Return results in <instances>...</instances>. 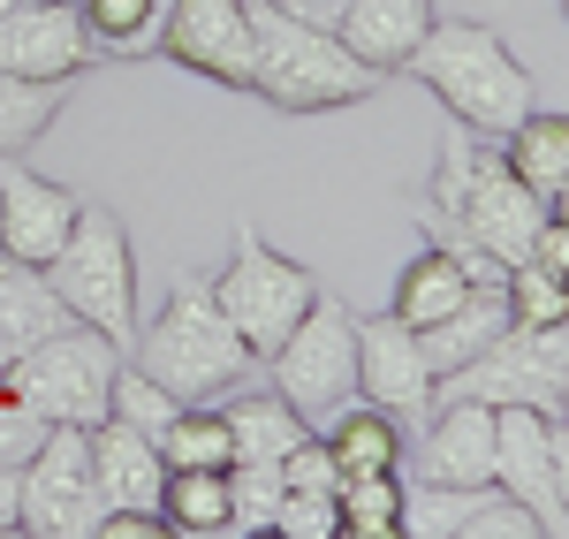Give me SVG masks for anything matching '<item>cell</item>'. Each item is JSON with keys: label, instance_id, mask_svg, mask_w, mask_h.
Returning <instances> with one entry per match:
<instances>
[{"label": "cell", "instance_id": "1", "mask_svg": "<svg viewBox=\"0 0 569 539\" xmlns=\"http://www.w3.org/2000/svg\"><path fill=\"white\" fill-rule=\"evenodd\" d=\"M539 221H547V206L501 168V152H493L486 137L456 130L440 144V168H433V182H426V228H433V243H448L479 281H501V267L531 259Z\"/></svg>", "mask_w": 569, "mask_h": 539}, {"label": "cell", "instance_id": "2", "mask_svg": "<svg viewBox=\"0 0 569 539\" xmlns=\"http://www.w3.org/2000/svg\"><path fill=\"white\" fill-rule=\"evenodd\" d=\"M402 69H410V77H418V84L456 114V130H471V137H509L531 107H539L525 61L509 53V39H501L493 23L433 16V23H426V39L410 46V61H402Z\"/></svg>", "mask_w": 569, "mask_h": 539}, {"label": "cell", "instance_id": "3", "mask_svg": "<svg viewBox=\"0 0 569 539\" xmlns=\"http://www.w3.org/2000/svg\"><path fill=\"white\" fill-rule=\"evenodd\" d=\"M137 372H152L176 403H220L228 388H243L259 358L243 350V335L228 327V312L213 305V281L206 273H176L160 312L130 335Z\"/></svg>", "mask_w": 569, "mask_h": 539}, {"label": "cell", "instance_id": "4", "mask_svg": "<svg viewBox=\"0 0 569 539\" xmlns=\"http://www.w3.org/2000/svg\"><path fill=\"white\" fill-rule=\"evenodd\" d=\"M251 8V91L281 114H335L380 91V69H365L350 46L319 23H297L273 0H243Z\"/></svg>", "mask_w": 569, "mask_h": 539}, {"label": "cell", "instance_id": "5", "mask_svg": "<svg viewBox=\"0 0 569 539\" xmlns=\"http://www.w3.org/2000/svg\"><path fill=\"white\" fill-rule=\"evenodd\" d=\"M114 365H122V342L84 327V319H69L46 342H31L23 358L0 365V388L23 410H39L46 426H99L107 418V388H114Z\"/></svg>", "mask_w": 569, "mask_h": 539}, {"label": "cell", "instance_id": "6", "mask_svg": "<svg viewBox=\"0 0 569 539\" xmlns=\"http://www.w3.org/2000/svg\"><path fill=\"white\" fill-rule=\"evenodd\" d=\"M53 297L69 305V319H84L99 335H114L130 350L137 335V259H130V228L114 221L107 206H77V228L61 236V251L46 259Z\"/></svg>", "mask_w": 569, "mask_h": 539}, {"label": "cell", "instance_id": "7", "mask_svg": "<svg viewBox=\"0 0 569 539\" xmlns=\"http://www.w3.org/2000/svg\"><path fill=\"white\" fill-rule=\"evenodd\" d=\"M440 396H471V403H531V410H562L569 403V319L562 327H501L479 358H463L456 372L433 380Z\"/></svg>", "mask_w": 569, "mask_h": 539}, {"label": "cell", "instance_id": "8", "mask_svg": "<svg viewBox=\"0 0 569 539\" xmlns=\"http://www.w3.org/2000/svg\"><path fill=\"white\" fill-rule=\"evenodd\" d=\"M206 281H213V305L228 312V327L243 335V350H251V358H266V350H273V342L311 312V297H319V281H311L297 259H281L251 221L236 228L228 267L206 273Z\"/></svg>", "mask_w": 569, "mask_h": 539}, {"label": "cell", "instance_id": "9", "mask_svg": "<svg viewBox=\"0 0 569 539\" xmlns=\"http://www.w3.org/2000/svg\"><path fill=\"white\" fill-rule=\"evenodd\" d=\"M99 479H91L84 426H46L39 449L16 463V532L31 539H91L99 532Z\"/></svg>", "mask_w": 569, "mask_h": 539}, {"label": "cell", "instance_id": "10", "mask_svg": "<svg viewBox=\"0 0 569 539\" xmlns=\"http://www.w3.org/2000/svg\"><path fill=\"white\" fill-rule=\"evenodd\" d=\"M266 388H281L289 403L305 410V418H327L335 403H350L357 396V312L350 305H335L327 289L311 297V312L266 350Z\"/></svg>", "mask_w": 569, "mask_h": 539}, {"label": "cell", "instance_id": "11", "mask_svg": "<svg viewBox=\"0 0 569 539\" xmlns=\"http://www.w3.org/2000/svg\"><path fill=\"white\" fill-rule=\"evenodd\" d=\"M493 487H501L509 501H525L547 539L569 532V433H562V410H531V403L493 410Z\"/></svg>", "mask_w": 569, "mask_h": 539}, {"label": "cell", "instance_id": "12", "mask_svg": "<svg viewBox=\"0 0 569 539\" xmlns=\"http://www.w3.org/2000/svg\"><path fill=\"white\" fill-rule=\"evenodd\" d=\"M152 46H160L176 69H190V77L251 91V8H243V0H168Z\"/></svg>", "mask_w": 569, "mask_h": 539}, {"label": "cell", "instance_id": "13", "mask_svg": "<svg viewBox=\"0 0 569 539\" xmlns=\"http://www.w3.org/2000/svg\"><path fill=\"white\" fill-rule=\"evenodd\" d=\"M357 396L395 410V418H426L433 410V365L418 350V327H402L395 312L357 319Z\"/></svg>", "mask_w": 569, "mask_h": 539}, {"label": "cell", "instance_id": "14", "mask_svg": "<svg viewBox=\"0 0 569 539\" xmlns=\"http://www.w3.org/2000/svg\"><path fill=\"white\" fill-rule=\"evenodd\" d=\"M402 539H539V517L525 501H509L493 479L426 487V495H402Z\"/></svg>", "mask_w": 569, "mask_h": 539}, {"label": "cell", "instance_id": "15", "mask_svg": "<svg viewBox=\"0 0 569 539\" xmlns=\"http://www.w3.org/2000/svg\"><path fill=\"white\" fill-rule=\"evenodd\" d=\"M91 39L69 0H0V69L16 77H84Z\"/></svg>", "mask_w": 569, "mask_h": 539}, {"label": "cell", "instance_id": "16", "mask_svg": "<svg viewBox=\"0 0 569 539\" xmlns=\"http://www.w3.org/2000/svg\"><path fill=\"white\" fill-rule=\"evenodd\" d=\"M77 190L69 182H46L23 168V152L16 160H0V251L8 259H31V267H46L53 251H61V236L77 228Z\"/></svg>", "mask_w": 569, "mask_h": 539}, {"label": "cell", "instance_id": "17", "mask_svg": "<svg viewBox=\"0 0 569 539\" xmlns=\"http://www.w3.org/2000/svg\"><path fill=\"white\" fill-rule=\"evenodd\" d=\"M418 479L426 487H486L493 479V403L440 396L433 426L418 441Z\"/></svg>", "mask_w": 569, "mask_h": 539}, {"label": "cell", "instance_id": "18", "mask_svg": "<svg viewBox=\"0 0 569 539\" xmlns=\"http://www.w3.org/2000/svg\"><path fill=\"white\" fill-rule=\"evenodd\" d=\"M84 441H91V479H99L107 509H114V501L160 509V487H168V456H160V441H144V433L114 426V418L84 426Z\"/></svg>", "mask_w": 569, "mask_h": 539}, {"label": "cell", "instance_id": "19", "mask_svg": "<svg viewBox=\"0 0 569 539\" xmlns=\"http://www.w3.org/2000/svg\"><path fill=\"white\" fill-rule=\"evenodd\" d=\"M426 23H433V0H350L342 23H335V39L350 46L365 69L395 77L410 61V46L426 39Z\"/></svg>", "mask_w": 569, "mask_h": 539}, {"label": "cell", "instance_id": "20", "mask_svg": "<svg viewBox=\"0 0 569 539\" xmlns=\"http://www.w3.org/2000/svg\"><path fill=\"white\" fill-rule=\"evenodd\" d=\"M501 168L525 182L547 213H562V198H569V114H555V107H531L525 122L501 137Z\"/></svg>", "mask_w": 569, "mask_h": 539}, {"label": "cell", "instance_id": "21", "mask_svg": "<svg viewBox=\"0 0 569 539\" xmlns=\"http://www.w3.org/2000/svg\"><path fill=\"white\" fill-rule=\"evenodd\" d=\"M220 418H228V449L236 456H266V463H281V456L311 433V418L289 403L281 388H251V380L220 396ZM236 456H228V463H236Z\"/></svg>", "mask_w": 569, "mask_h": 539}, {"label": "cell", "instance_id": "22", "mask_svg": "<svg viewBox=\"0 0 569 539\" xmlns=\"http://www.w3.org/2000/svg\"><path fill=\"white\" fill-rule=\"evenodd\" d=\"M53 327H69V305L53 297L46 267H31V259H8V251H0V365L23 358L31 342H46Z\"/></svg>", "mask_w": 569, "mask_h": 539}, {"label": "cell", "instance_id": "23", "mask_svg": "<svg viewBox=\"0 0 569 539\" xmlns=\"http://www.w3.org/2000/svg\"><path fill=\"white\" fill-rule=\"evenodd\" d=\"M471 289H479V273L463 267L448 243H418V259L395 273V305L388 312L402 319V327H433V319H448Z\"/></svg>", "mask_w": 569, "mask_h": 539}, {"label": "cell", "instance_id": "24", "mask_svg": "<svg viewBox=\"0 0 569 539\" xmlns=\"http://www.w3.org/2000/svg\"><path fill=\"white\" fill-rule=\"evenodd\" d=\"M327 456H335V471L350 479V471H395L402 463V426H395V410L380 403H365V396H350V403H335L327 410Z\"/></svg>", "mask_w": 569, "mask_h": 539}, {"label": "cell", "instance_id": "25", "mask_svg": "<svg viewBox=\"0 0 569 539\" xmlns=\"http://www.w3.org/2000/svg\"><path fill=\"white\" fill-rule=\"evenodd\" d=\"M509 327V305H501V281H479L463 305L448 319H433V327H418V350H426V365H433V380L440 372H456L463 358H479L486 342Z\"/></svg>", "mask_w": 569, "mask_h": 539}, {"label": "cell", "instance_id": "26", "mask_svg": "<svg viewBox=\"0 0 569 539\" xmlns=\"http://www.w3.org/2000/svg\"><path fill=\"white\" fill-rule=\"evenodd\" d=\"M69 91H77V77H16V69H0V160L31 152L53 130V114L69 107Z\"/></svg>", "mask_w": 569, "mask_h": 539}, {"label": "cell", "instance_id": "27", "mask_svg": "<svg viewBox=\"0 0 569 539\" xmlns=\"http://www.w3.org/2000/svg\"><path fill=\"white\" fill-rule=\"evenodd\" d=\"M335 501H342V539H402V479L395 471H350Z\"/></svg>", "mask_w": 569, "mask_h": 539}, {"label": "cell", "instance_id": "28", "mask_svg": "<svg viewBox=\"0 0 569 539\" xmlns=\"http://www.w3.org/2000/svg\"><path fill=\"white\" fill-rule=\"evenodd\" d=\"M160 456H168V471H228V418L220 403H182L168 418V433H160Z\"/></svg>", "mask_w": 569, "mask_h": 539}, {"label": "cell", "instance_id": "29", "mask_svg": "<svg viewBox=\"0 0 569 539\" xmlns=\"http://www.w3.org/2000/svg\"><path fill=\"white\" fill-rule=\"evenodd\" d=\"M160 517H168V532H228V471H168Z\"/></svg>", "mask_w": 569, "mask_h": 539}, {"label": "cell", "instance_id": "30", "mask_svg": "<svg viewBox=\"0 0 569 539\" xmlns=\"http://www.w3.org/2000/svg\"><path fill=\"white\" fill-rule=\"evenodd\" d=\"M69 8H77V23H84L91 53H144L168 0H69Z\"/></svg>", "mask_w": 569, "mask_h": 539}, {"label": "cell", "instance_id": "31", "mask_svg": "<svg viewBox=\"0 0 569 539\" xmlns=\"http://www.w3.org/2000/svg\"><path fill=\"white\" fill-rule=\"evenodd\" d=\"M273 509H281V463L236 456L228 463V532H273Z\"/></svg>", "mask_w": 569, "mask_h": 539}, {"label": "cell", "instance_id": "32", "mask_svg": "<svg viewBox=\"0 0 569 539\" xmlns=\"http://www.w3.org/2000/svg\"><path fill=\"white\" fill-rule=\"evenodd\" d=\"M501 305H509L517 327H562L569 289H562V273H547L539 259H517V267H501Z\"/></svg>", "mask_w": 569, "mask_h": 539}, {"label": "cell", "instance_id": "33", "mask_svg": "<svg viewBox=\"0 0 569 539\" xmlns=\"http://www.w3.org/2000/svg\"><path fill=\"white\" fill-rule=\"evenodd\" d=\"M176 410H182V403L160 388V380H152V372L114 365V388H107V418H114V426H130V433H144V441H160Z\"/></svg>", "mask_w": 569, "mask_h": 539}, {"label": "cell", "instance_id": "34", "mask_svg": "<svg viewBox=\"0 0 569 539\" xmlns=\"http://www.w3.org/2000/svg\"><path fill=\"white\" fill-rule=\"evenodd\" d=\"M273 532H281V539H342V501L311 495V487H281Z\"/></svg>", "mask_w": 569, "mask_h": 539}, {"label": "cell", "instance_id": "35", "mask_svg": "<svg viewBox=\"0 0 569 539\" xmlns=\"http://www.w3.org/2000/svg\"><path fill=\"white\" fill-rule=\"evenodd\" d=\"M39 433H46V418H39V410H23L8 388H0V471H16L23 456L39 449Z\"/></svg>", "mask_w": 569, "mask_h": 539}, {"label": "cell", "instance_id": "36", "mask_svg": "<svg viewBox=\"0 0 569 539\" xmlns=\"http://www.w3.org/2000/svg\"><path fill=\"white\" fill-rule=\"evenodd\" d=\"M531 259L547 273H569V228H562V213H547L539 221V236H531Z\"/></svg>", "mask_w": 569, "mask_h": 539}, {"label": "cell", "instance_id": "37", "mask_svg": "<svg viewBox=\"0 0 569 539\" xmlns=\"http://www.w3.org/2000/svg\"><path fill=\"white\" fill-rule=\"evenodd\" d=\"M273 8H289V16H297V23H319V31H335V23H342V8H350V0H273Z\"/></svg>", "mask_w": 569, "mask_h": 539}, {"label": "cell", "instance_id": "38", "mask_svg": "<svg viewBox=\"0 0 569 539\" xmlns=\"http://www.w3.org/2000/svg\"><path fill=\"white\" fill-rule=\"evenodd\" d=\"M0 532H16V471H0Z\"/></svg>", "mask_w": 569, "mask_h": 539}]
</instances>
